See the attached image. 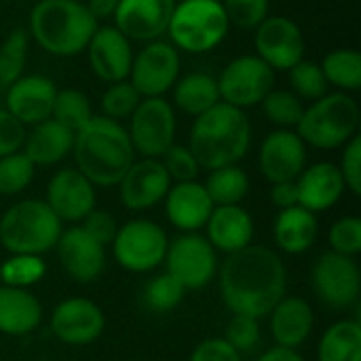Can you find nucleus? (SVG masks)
I'll return each instance as SVG.
<instances>
[{"label":"nucleus","instance_id":"obj_18","mask_svg":"<svg viewBox=\"0 0 361 361\" xmlns=\"http://www.w3.org/2000/svg\"><path fill=\"white\" fill-rule=\"evenodd\" d=\"M44 203L61 222H82L95 209V186L76 167H63L51 176Z\"/></svg>","mask_w":361,"mask_h":361},{"label":"nucleus","instance_id":"obj_1","mask_svg":"<svg viewBox=\"0 0 361 361\" xmlns=\"http://www.w3.org/2000/svg\"><path fill=\"white\" fill-rule=\"evenodd\" d=\"M220 298L233 315L269 317L288 290V271L277 252L247 245L228 254L218 273Z\"/></svg>","mask_w":361,"mask_h":361},{"label":"nucleus","instance_id":"obj_24","mask_svg":"<svg viewBox=\"0 0 361 361\" xmlns=\"http://www.w3.org/2000/svg\"><path fill=\"white\" fill-rule=\"evenodd\" d=\"M163 201L167 220L182 233H197L199 228H205L214 209L205 186L197 180L171 184Z\"/></svg>","mask_w":361,"mask_h":361},{"label":"nucleus","instance_id":"obj_31","mask_svg":"<svg viewBox=\"0 0 361 361\" xmlns=\"http://www.w3.org/2000/svg\"><path fill=\"white\" fill-rule=\"evenodd\" d=\"M317 361H361V326L357 319L332 324L317 347Z\"/></svg>","mask_w":361,"mask_h":361},{"label":"nucleus","instance_id":"obj_43","mask_svg":"<svg viewBox=\"0 0 361 361\" xmlns=\"http://www.w3.org/2000/svg\"><path fill=\"white\" fill-rule=\"evenodd\" d=\"M169 176L171 182H192L197 180L199 176V163L197 159L192 157L190 148L188 146H180V144H173L165 150V154L159 159Z\"/></svg>","mask_w":361,"mask_h":361},{"label":"nucleus","instance_id":"obj_13","mask_svg":"<svg viewBox=\"0 0 361 361\" xmlns=\"http://www.w3.org/2000/svg\"><path fill=\"white\" fill-rule=\"evenodd\" d=\"M254 49L273 72H288L305 59V34L294 19L269 15L254 30Z\"/></svg>","mask_w":361,"mask_h":361},{"label":"nucleus","instance_id":"obj_25","mask_svg":"<svg viewBox=\"0 0 361 361\" xmlns=\"http://www.w3.org/2000/svg\"><path fill=\"white\" fill-rule=\"evenodd\" d=\"M205 228V239L209 241V245L218 252H224L226 256L252 245L254 239V220L250 212L241 205L214 207Z\"/></svg>","mask_w":361,"mask_h":361},{"label":"nucleus","instance_id":"obj_17","mask_svg":"<svg viewBox=\"0 0 361 361\" xmlns=\"http://www.w3.org/2000/svg\"><path fill=\"white\" fill-rule=\"evenodd\" d=\"M176 0H118L114 27L131 42H152L167 34Z\"/></svg>","mask_w":361,"mask_h":361},{"label":"nucleus","instance_id":"obj_23","mask_svg":"<svg viewBox=\"0 0 361 361\" xmlns=\"http://www.w3.org/2000/svg\"><path fill=\"white\" fill-rule=\"evenodd\" d=\"M296 190L298 205L317 216L341 201L345 192V180L338 165L330 161H319L302 169V173L296 178Z\"/></svg>","mask_w":361,"mask_h":361},{"label":"nucleus","instance_id":"obj_37","mask_svg":"<svg viewBox=\"0 0 361 361\" xmlns=\"http://www.w3.org/2000/svg\"><path fill=\"white\" fill-rule=\"evenodd\" d=\"M260 104L264 116L277 125V129H296L305 112L302 99L296 97L290 89H273Z\"/></svg>","mask_w":361,"mask_h":361},{"label":"nucleus","instance_id":"obj_12","mask_svg":"<svg viewBox=\"0 0 361 361\" xmlns=\"http://www.w3.org/2000/svg\"><path fill=\"white\" fill-rule=\"evenodd\" d=\"M165 273L178 279L184 290L205 288L218 271L216 250L209 241L197 233H184L167 245L165 252Z\"/></svg>","mask_w":361,"mask_h":361},{"label":"nucleus","instance_id":"obj_53","mask_svg":"<svg viewBox=\"0 0 361 361\" xmlns=\"http://www.w3.org/2000/svg\"><path fill=\"white\" fill-rule=\"evenodd\" d=\"M42 361H51V360H42Z\"/></svg>","mask_w":361,"mask_h":361},{"label":"nucleus","instance_id":"obj_39","mask_svg":"<svg viewBox=\"0 0 361 361\" xmlns=\"http://www.w3.org/2000/svg\"><path fill=\"white\" fill-rule=\"evenodd\" d=\"M140 102H142V95L135 91V87L129 80L112 82L102 93V99H99L102 116L112 118L116 123L129 121V116L133 114V110L137 108Z\"/></svg>","mask_w":361,"mask_h":361},{"label":"nucleus","instance_id":"obj_3","mask_svg":"<svg viewBox=\"0 0 361 361\" xmlns=\"http://www.w3.org/2000/svg\"><path fill=\"white\" fill-rule=\"evenodd\" d=\"M252 146V123L245 110L218 102L192 123L188 148L199 167L212 171L237 165Z\"/></svg>","mask_w":361,"mask_h":361},{"label":"nucleus","instance_id":"obj_7","mask_svg":"<svg viewBox=\"0 0 361 361\" xmlns=\"http://www.w3.org/2000/svg\"><path fill=\"white\" fill-rule=\"evenodd\" d=\"M231 23L220 0H180L169 19V42L184 53L203 55L218 49Z\"/></svg>","mask_w":361,"mask_h":361},{"label":"nucleus","instance_id":"obj_42","mask_svg":"<svg viewBox=\"0 0 361 361\" xmlns=\"http://www.w3.org/2000/svg\"><path fill=\"white\" fill-rule=\"evenodd\" d=\"M231 25L241 30H256L267 17L271 2L269 0H220Z\"/></svg>","mask_w":361,"mask_h":361},{"label":"nucleus","instance_id":"obj_8","mask_svg":"<svg viewBox=\"0 0 361 361\" xmlns=\"http://www.w3.org/2000/svg\"><path fill=\"white\" fill-rule=\"evenodd\" d=\"M169 239L152 220H129L112 239V256L129 273H150L163 264Z\"/></svg>","mask_w":361,"mask_h":361},{"label":"nucleus","instance_id":"obj_30","mask_svg":"<svg viewBox=\"0 0 361 361\" xmlns=\"http://www.w3.org/2000/svg\"><path fill=\"white\" fill-rule=\"evenodd\" d=\"M171 93H173L171 106L195 118L220 102L218 80L207 72H190L186 76H180Z\"/></svg>","mask_w":361,"mask_h":361},{"label":"nucleus","instance_id":"obj_10","mask_svg":"<svg viewBox=\"0 0 361 361\" xmlns=\"http://www.w3.org/2000/svg\"><path fill=\"white\" fill-rule=\"evenodd\" d=\"M220 102L239 110L258 106L275 89V72L258 55H239L220 72Z\"/></svg>","mask_w":361,"mask_h":361},{"label":"nucleus","instance_id":"obj_27","mask_svg":"<svg viewBox=\"0 0 361 361\" xmlns=\"http://www.w3.org/2000/svg\"><path fill=\"white\" fill-rule=\"evenodd\" d=\"M74 146V133L59 125L53 118H47L38 125H32L30 131H25L23 142V154L36 165V167H51L61 163Z\"/></svg>","mask_w":361,"mask_h":361},{"label":"nucleus","instance_id":"obj_41","mask_svg":"<svg viewBox=\"0 0 361 361\" xmlns=\"http://www.w3.org/2000/svg\"><path fill=\"white\" fill-rule=\"evenodd\" d=\"M184 294H186L184 286L178 279H173L169 273H163V275L148 281L146 292H144V300H146L150 311L169 313L182 302Z\"/></svg>","mask_w":361,"mask_h":361},{"label":"nucleus","instance_id":"obj_22","mask_svg":"<svg viewBox=\"0 0 361 361\" xmlns=\"http://www.w3.org/2000/svg\"><path fill=\"white\" fill-rule=\"evenodd\" d=\"M57 256L63 271L78 283L95 281L106 267V247L87 235L80 226L61 231L57 241Z\"/></svg>","mask_w":361,"mask_h":361},{"label":"nucleus","instance_id":"obj_32","mask_svg":"<svg viewBox=\"0 0 361 361\" xmlns=\"http://www.w3.org/2000/svg\"><path fill=\"white\" fill-rule=\"evenodd\" d=\"M322 70L330 87L343 93L361 89V53L355 49H334L322 59Z\"/></svg>","mask_w":361,"mask_h":361},{"label":"nucleus","instance_id":"obj_44","mask_svg":"<svg viewBox=\"0 0 361 361\" xmlns=\"http://www.w3.org/2000/svg\"><path fill=\"white\" fill-rule=\"evenodd\" d=\"M332 252L355 258L361 252V220L355 216H345L336 220L330 228Z\"/></svg>","mask_w":361,"mask_h":361},{"label":"nucleus","instance_id":"obj_15","mask_svg":"<svg viewBox=\"0 0 361 361\" xmlns=\"http://www.w3.org/2000/svg\"><path fill=\"white\" fill-rule=\"evenodd\" d=\"M258 165L271 184L296 182L307 167V144L294 129H275L260 144Z\"/></svg>","mask_w":361,"mask_h":361},{"label":"nucleus","instance_id":"obj_26","mask_svg":"<svg viewBox=\"0 0 361 361\" xmlns=\"http://www.w3.org/2000/svg\"><path fill=\"white\" fill-rule=\"evenodd\" d=\"M271 319V334L277 347L283 349H298L302 347L311 332H313V309L300 296H283L277 307L269 313Z\"/></svg>","mask_w":361,"mask_h":361},{"label":"nucleus","instance_id":"obj_49","mask_svg":"<svg viewBox=\"0 0 361 361\" xmlns=\"http://www.w3.org/2000/svg\"><path fill=\"white\" fill-rule=\"evenodd\" d=\"M188 361H243L241 353L235 351L224 338H205L199 343Z\"/></svg>","mask_w":361,"mask_h":361},{"label":"nucleus","instance_id":"obj_51","mask_svg":"<svg viewBox=\"0 0 361 361\" xmlns=\"http://www.w3.org/2000/svg\"><path fill=\"white\" fill-rule=\"evenodd\" d=\"M85 6L91 13V17L102 25V21H106V19H114L118 0H85Z\"/></svg>","mask_w":361,"mask_h":361},{"label":"nucleus","instance_id":"obj_33","mask_svg":"<svg viewBox=\"0 0 361 361\" xmlns=\"http://www.w3.org/2000/svg\"><path fill=\"white\" fill-rule=\"evenodd\" d=\"M205 190L214 203L218 205H239L250 190V176L239 165L212 169L205 180Z\"/></svg>","mask_w":361,"mask_h":361},{"label":"nucleus","instance_id":"obj_9","mask_svg":"<svg viewBox=\"0 0 361 361\" xmlns=\"http://www.w3.org/2000/svg\"><path fill=\"white\" fill-rule=\"evenodd\" d=\"M131 146L142 159H161L176 144V110L165 97H142L127 127Z\"/></svg>","mask_w":361,"mask_h":361},{"label":"nucleus","instance_id":"obj_40","mask_svg":"<svg viewBox=\"0 0 361 361\" xmlns=\"http://www.w3.org/2000/svg\"><path fill=\"white\" fill-rule=\"evenodd\" d=\"M47 273L44 260L40 256H11L2 267H0V279L2 286L8 288H23L27 290L30 286L38 283Z\"/></svg>","mask_w":361,"mask_h":361},{"label":"nucleus","instance_id":"obj_2","mask_svg":"<svg viewBox=\"0 0 361 361\" xmlns=\"http://www.w3.org/2000/svg\"><path fill=\"white\" fill-rule=\"evenodd\" d=\"M76 169L93 186H118L131 163L135 150L131 146L127 127L106 116H91V121L74 133Z\"/></svg>","mask_w":361,"mask_h":361},{"label":"nucleus","instance_id":"obj_52","mask_svg":"<svg viewBox=\"0 0 361 361\" xmlns=\"http://www.w3.org/2000/svg\"><path fill=\"white\" fill-rule=\"evenodd\" d=\"M256 361H305L302 355L294 349H283V347H273L264 351Z\"/></svg>","mask_w":361,"mask_h":361},{"label":"nucleus","instance_id":"obj_46","mask_svg":"<svg viewBox=\"0 0 361 361\" xmlns=\"http://www.w3.org/2000/svg\"><path fill=\"white\" fill-rule=\"evenodd\" d=\"M343 159H341V176L345 180V188L360 197L361 195V137L360 133L355 137H351L345 146H343Z\"/></svg>","mask_w":361,"mask_h":361},{"label":"nucleus","instance_id":"obj_50","mask_svg":"<svg viewBox=\"0 0 361 361\" xmlns=\"http://www.w3.org/2000/svg\"><path fill=\"white\" fill-rule=\"evenodd\" d=\"M271 203L279 209H290L298 205V190L296 182H279L271 184Z\"/></svg>","mask_w":361,"mask_h":361},{"label":"nucleus","instance_id":"obj_19","mask_svg":"<svg viewBox=\"0 0 361 361\" xmlns=\"http://www.w3.org/2000/svg\"><path fill=\"white\" fill-rule=\"evenodd\" d=\"M87 57L93 74L112 85L129 78L131 63H133V47L131 40L125 38L112 23L99 25L87 47Z\"/></svg>","mask_w":361,"mask_h":361},{"label":"nucleus","instance_id":"obj_47","mask_svg":"<svg viewBox=\"0 0 361 361\" xmlns=\"http://www.w3.org/2000/svg\"><path fill=\"white\" fill-rule=\"evenodd\" d=\"M25 142V127L6 110L0 108V159L19 152Z\"/></svg>","mask_w":361,"mask_h":361},{"label":"nucleus","instance_id":"obj_16","mask_svg":"<svg viewBox=\"0 0 361 361\" xmlns=\"http://www.w3.org/2000/svg\"><path fill=\"white\" fill-rule=\"evenodd\" d=\"M106 328L104 311L89 298L61 300L51 313V332L70 347L91 345Z\"/></svg>","mask_w":361,"mask_h":361},{"label":"nucleus","instance_id":"obj_4","mask_svg":"<svg viewBox=\"0 0 361 361\" xmlns=\"http://www.w3.org/2000/svg\"><path fill=\"white\" fill-rule=\"evenodd\" d=\"M97 27L82 0H38L27 21L30 38L53 57L85 53Z\"/></svg>","mask_w":361,"mask_h":361},{"label":"nucleus","instance_id":"obj_20","mask_svg":"<svg viewBox=\"0 0 361 361\" xmlns=\"http://www.w3.org/2000/svg\"><path fill=\"white\" fill-rule=\"evenodd\" d=\"M171 184L173 182L169 180L159 159L133 161L123 180L118 182L121 203L131 212L150 209L165 199Z\"/></svg>","mask_w":361,"mask_h":361},{"label":"nucleus","instance_id":"obj_28","mask_svg":"<svg viewBox=\"0 0 361 361\" xmlns=\"http://www.w3.org/2000/svg\"><path fill=\"white\" fill-rule=\"evenodd\" d=\"M42 322L40 300L23 288L0 286V334L25 336Z\"/></svg>","mask_w":361,"mask_h":361},{"label":"nucleus","instance_id":"obj_21","mask_svg":"<svg viewBox=\"0 0 361 361\" xmlns=\"http://www.w3.org/2000/svg\"><path fill=\"white\" fill-rule=\"evenodd\" d=\"M57 85L44 74H23L6 87V110L23 125H38L51 118Z\"/></svg>","mask_w":361,"mask_h":361},{"label":"nucleus","instance_id":"obj_36","mask_svg":"<svg viewBox=\"0 0 361 361\" xmlns=\"http://www.w3.org/2000/svg\"><path fill=\"white\" fill-rule=\"evenodd\" d=\"M288 80H290V91L300 97L302 102H315L330 93V85L324 76V70L317 61L313 59H300L296 66L288 70Z\"/></svg>","mask_w":361,"mask_h":361},{"label":"nucleus","instance_id":"obj_35","mask_svg":"<svg viewBox=\"0 0 361 361\" xmlns=\"http://www.w3.org/2000/svg\"><path fill=\"white\" fill-rule=\"evenodd\" d=\"M30 34L23 27H15L0 44V87H11L23 76L27 61Z\"/></svg>","mask_w":361,"mask_h":361},{"label":"nucleus","instance_id":"obj_48","mask_svg":"<svg viewBox=\"0 0 361 361\" xmlns=\"http://www.w3.org/2000/svg\"><path fill=\"white\" fill-rule=\"evenodd\" d=\"M80 228H82L87 235H91L97 243H102V245L106 247L108 243H112V239H114V235H116V231H118V224H116V220H114L108 212H104V209H93V212H89V214L85 216Z\"/></svg>","mask_w":361,"mask_h":361},{"label":"nucleus","instance_id":"obj_45","mask_svg":"<svg viewBox=\"0 0 361 361\" xmlns=\"http://www.w3.org/2000/svg\"><path fill=\"white\" fill-rule=\"evenodd\" d=\"M258 322L260 319H254V317H247V315H233L231 322H228L224 341L235 351H239L241 355L252 351L258 345V341H260V326H258Z\"/></svg>","mask_w":361,"mask_h":361},{"label":"nucleus","instance_id":"obj_38","mask_svg":"<svg viewBox=\"0 0 361 361\" xmlns=\"http://www.w3.org/2000/svg\"><path fill=\"white\" fill-rule=\"evenodd\" d=\"M36 173V165L23 154V150L0 159V195L15 197L23 192Z\"/></svg>","mask_w":361,"mask_h":361},{"label":"nucleus","instance_id":"obj_29","mask_svg":"<svg viewBox=\"0 0 361 361\" xmlns=\"http://www.w3.org/2000/svg\"><path fill=\"white\" fill-rule=\"evenodd\" d=\"M317 231V216L300 205H294L290 209L279 212V216L275 218L273 237L281 252L298 256L313 247Z\"/></svg>","mask_w":361,"mask_h":361},{"label":"nucleus","instance_id":"obj_14","mask_svg":"<svg viewBox=\"0 0 361 361\" xmlns=\"http://www.w3.org/2000/svg\"><path fill=\"white\" fill-rule=\"evenodd\" d=\"M317 298L332 309H349L357 302L361 292V271L355 258L326 252L311 273Z\"/></svg>","mask_w":361,"mask_h":361},{"label":"nucleus","instance_id":"obj_11","mask_svg":"<svg viewBox=\"0 0 361 361\" xmlns=\"http://www.w3.org/2000/svg\"><path fill=\"white\" fill-rule=\"evenodd\" d=\"M180 51L171 42L152 40L133 55L127 80L142 97H163L180 78Z\"/></svg>","mask_w":361,"mask_h":361},{"label":"nucleus","instance_id":"obj_34","mask_svg":"<svg viewBox=\"0 0 361 361\" xmlns=\"http://www.w3.org/2000/svg\"><path fill=\"white\" fill-rule=\"evenodd\" d=\"M91 116H93L91 102L80 89H72V87L57 89L53 110H51L53 121H57L59 125L76 133L91 121Z\"/></svg>","mask_w":361,"mask_h":361},{"label":"nucleus","instance_id":"obj_6","mask_svg":"<svg viewBox=\"0 0 361 361\" xmlns=\"http://www.w3.org/2000/svg\"><path fill=\"white\" fill-rule=\"evenodd\" d=\"M61 220L40 199L11 205L0 218V243L11 256H42L55 250Z\"/></svg>","mask_w":361,"mask_h":361},{"label":"nucleus","instance_id":"obj_5","mask_svg":"<svg viewBox=\"0 0 361 361\" xmlns=\"http://www.w3.org/2000/svg\"><path fill=\"white\" fill-rule=\"evenodd\" d=\"M360 123L357 99L351 93L334 91L305 106L302 118L294 131L311 148L336 150L360 133Z\"/></svg>","mask_w":361,"mask_h":361}]
</instances>
